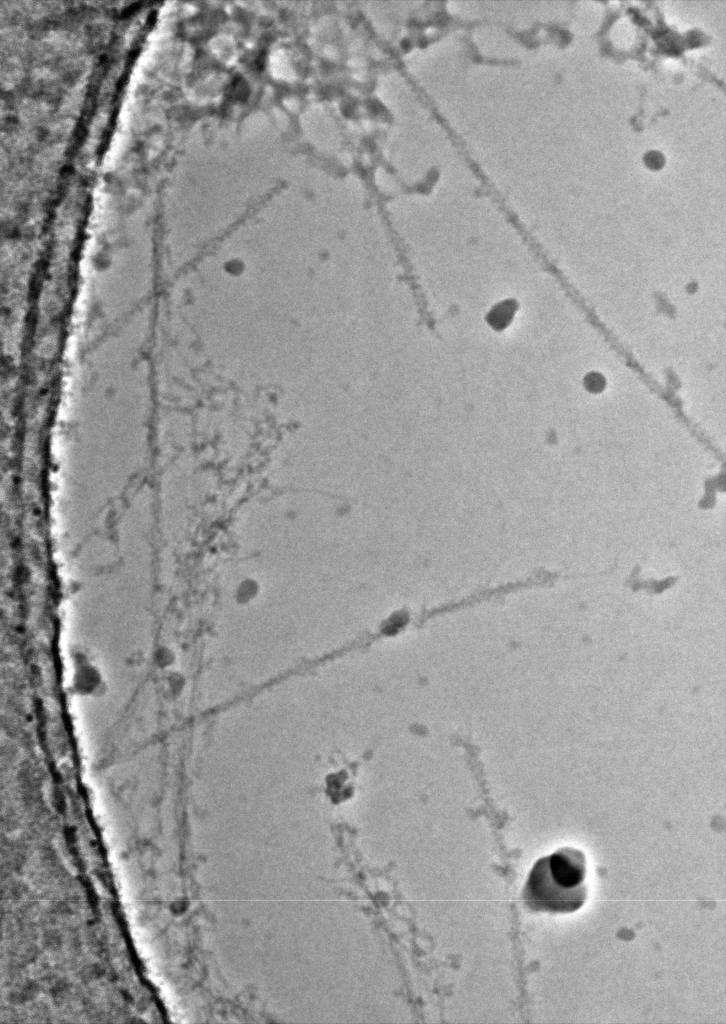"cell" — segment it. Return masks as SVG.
I'll use <instances>...</instances> for the list:
<instances>
[{"instance_id":"obj_1","label":"cell","mask_w":726,"mask_h":1024,"mask_svg":"<svg viewBox=\"0 0 726 1024\" xmlns=\"http://www.w3.org/2000/svg\"><path fill=\"white\" fill-rule=\"evenodd\" d=\"M585 876L583 852L562 847L534 863L524 885V902L533 911L574 912L587 897Z\"/></svg>"},{"instance_id":"obj_2","label":"cell","mask_w":726,"mask_h":1024,"mask_svg":"<svg viewBox=\"0 0 726 1024\" xmlns=\"http://www.w3.org/2000/svg\"><path fill=\"white\" fill-rule=\"evenodd\" d=\"M513 310L514 307H511L510 304L508 305V302L507 306H504V303L499 304L498 307H495L490 312L489 318H491L492 320H490L489 323L492 324L493 326H498L499 328H501V326L503 325H507V323L510 322V318L513 315Z\"/></svg>"}]
</instances>
